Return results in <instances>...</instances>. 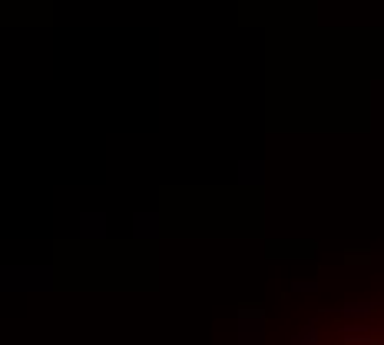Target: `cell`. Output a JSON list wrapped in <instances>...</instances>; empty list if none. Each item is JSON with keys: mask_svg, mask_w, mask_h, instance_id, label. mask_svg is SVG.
<instances>
[{"mask_svg": "<svg viewBox=\"0 0 384 345\" xmlns=\"http://www.w3.org/2000/svg\"><path fill=\"white\" fill-rule=\"evenodd\" d=\"M292 345H384V322L332 325L328 332H308Z\"/></svg>", "mask_w": 384, "mask_h": 345, "instance_id": "1", "label": "cell"}]
</instances>
